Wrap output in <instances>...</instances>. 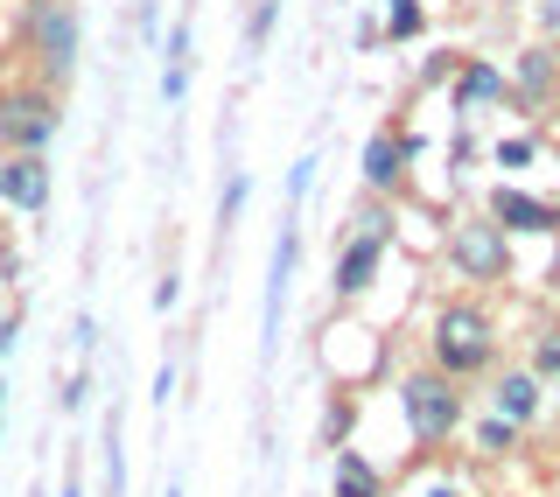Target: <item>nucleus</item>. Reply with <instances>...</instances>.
Masks as SVG:
<instances>
[{"instance_id":"obj_1","label":"nucleus","mask_w":560,"mask_h":497,"mask_svg":"<svg viewBox=\"0 0 560 497\" xmlns=\"http://www.w3.org/2000/svg\"><path fill=\"white\" fill-rule=\"evenodd\" d=\"M490 350H498V336H490V315H483V309L455 301V309L434 315V365H442L448 379H463V371H483Z\"/></svg>"},{"instance_id":"obj_2","label":"nucleus","mask_w":560,"mask_h":497,"mask_svg":"<svg viewBox=\"0 0 560 497\" xmlns=\"http://www.w3.org/2000/svg\"><path fill=\"white\" fill-rule=\"evenodd\" d=\"M57 140V99L43 84H22V92H0V148L8 154H43Z\"/></svg>"},{"instance_id":"obj_3","label":"nucleus","mask_w":560,"mask_h":497,"mask_svg":"<svg viewBox=\"0 0 560 497\" xmlns=\"http://www.w3.org/2000/svg\"><path fill=\"white\" fill-rule=\"evenodd\" d=\"M28 35H35V57H43V70L63 84L70 70H78V43H84L78 8H70V0H28Z\"/></svg>"},{"instance_id":"obj_4","label":"nucleus","mask_w":560,"mask_h":497,"mask_svg":"<svg viewBox=\"0 0 560 497\" xmlns=\"http://www.w3.org/2000/svg\"><path fill=\"white\" fill-rule=\"evenodd\" d=\"M399 406H407V428H413L420 441H448V435H455V420H463V400H455V393H448V379H434V371L407 379Z\"/></svg>"},{"instance_id":"obj_5","label":"nucleus","mask_w":560,"mask_h":497,"mask_svg":"<svg viewBox=\"0 0 560 497\" xmlns=\"http://www.w3.org/2000/svg\"><path fill=\"white\" fill-rule=\"evenodd\" d=\"M455 266H463V280H504L512 274V245H504L498 224H463V232L448 239Z\"/></svg>"},{"instance_id":"obj_6","label":"nucleus","mask_w":560,"mask_h":497,"mask_svg":"<svg viewBox=\"0 0 560 497\" xmlns=\"http://www.w3.org/2000/svg\"><path fill=\"white\" fill-rule=\"evenodd\" d=\"M0 204H14V210L49 204V162L43 154H8V162H0Z\"/></svg>"},{"instance_id":"obj_7","label":"nucleus","mask_w":560,"mask_h":497,"mask_svg":"<svg viewBox=\"0 0 560 497\" xmlns=\"http://www.w3.org/2000/svg\"><path fill=\"white\" fill-rule=\"evenodd\" d=\"M490 224L498 232H553L560 224V210L553 204H539V197H525V189H490Z\"/></svg>"},{"instance_id":"obj_8","label":"nucleus","mask_w":560,"mask_h":497,"mask_svg":"<svg viewBox=\"0 0 560 497\" xmlns=\"http://www.w3.org/2000/svg\"><path fill=\"white\" fill-rule=\"evenodd\" d=\"M378 259H385V239L358 232L337 253V294H364V288H372V274H378Z\"/></svg>"},{"instance_id":"obj_9","label":"nucleus","mask_w":560,"mask_h":497,"mask_svg":"<svg viewBox=\"0 0 560 497\" xmlns=\"http://www.w3.org/2000/svg\"><path fill=\"white\" fill-rule=\"evenodd\" d=\"M294 259H302V239H294V218H288V224H280V245H273V274H267V344L280 336V301H288Z\"/></svg>"},{"instance_id":"obj_10","label":"nucleus","mask_w":560,"mask_h":497,"mask_svg":"<svg viewBox=\"0 0 560 497\" xmlns=\"http://www.w3.org/2000/svg\"><path fill=\"white\" fill-rule=\"evenodd\" d=\"M407 175V140L399 134H372L364 140V189H393Z\"/></svg>"},{"instance_id":"obj_11","label":"nucleus","mask_w":560,"mask_h":497,"mask_svg":"<svg viewBox=\"0 0 560 497\" xmlns=\"http://www.w3.org/2000/svg\"><path fill=\"white\" fill-rule=\"evenodd\" d=\"M490 414L512 420V428H518V420H533L539 414V379H533V371H504V385L490 393Z\"/></svg>"},{"instance_id":"obj_12","label":"nucleus","mask_w":560,"mask_h":497,"mask_svg":"<svg viewBox=\"0 0 560 497\" xmlns=\"http://www.w3.org/2000/svg\"><path fill=\"white\" fill-rule=\"evenodd\" d=\"M498 92H504V70L498 63H469L463 84H455V105H463V113H477V105H490Z\"/></svg>"},{"instance_id":"obj_13","label":"nucleus","mask_w":560,"mask_h":497,"mask_svg":"<svg viewBox=\"0 0 560 497\" xmlns=\"http://www.w3.org/2000/svg\"><path fill=\"white\" fill-rule=\"evenodd\" d=\"M337 497H378V476L358 455H337Z\"/></svg>"},{"instance_id":"obj_14","label":"nucleus","mask_w":560,"mask_h":497,"mask_svg":"<svg viewBox=\"0 0 560 497\" xmlns=\"http://www.w3.org/2000/svg\"><path fill=\"white\" fill-rule=\"evenodd\" d=\"M273 22H280V0H253V14H245V49H267V35H273Z\"/></svg>"},{"instance_id":"obj_15","label":"nucleus","mask_w":560,"mask_h":497,"mask_svg":"<svg viewBox=\"0 0 560 497\" xmlns=\"http://www.w3.org/2000/svg\"><path fill=\"white\" fill-rule=\"evenodd\" d=\"M385 35H393V43H413L420 35V0H385Z\"/></svg>"},{"instance_id":"obj_16","label":"nucleus","mask_w":560,"mask_h":497,"mask_svg":"<svg viewBox=\"0 0 560 497\" xmlns=\"http://www.w3.org/2000/svg\"><path fill=\"white\" fill-rule=\"evenodd\" d=\"M245 189H253V183H245V169H232V183H224V197H218V224H224V232L238 224V210H245Z\"/></svg>"},{"instance_id":"obj_17","label":"nucleus","mask_w":560,"mask_h":497,"mask_svg":"<svg viewBox=\"0 0 560 497\" xmlns=\"http://www.w3.org/2000/svg\"><path fill=\"white\" fill-rule=\"evenodd\" d=\"M518 78H525V92H539V84L553 78V57L547 49H525V63H518Z\"/></svg>"},{"instance_id":"obj_18","label":"nucleus","mask_w":560,"mask_h":497,"mask_svg":"<svg viewBox=\"0 0 560 497\" xmlns=\"http://www.w3.org/2000/svg\"><path fill=\"white\" fill-rule=\"evenodd\" d=\"M533 365L547 371V379H560V330L553 336H539V350H533Z\"/></svg>"},{"instance_id":"obj_19","label":"nucleus","mask_w":560,"mask_h":497,"mask_svg":"<svg viewBox=\"0 0 560 497\" xmlns=\"http://www.w3.org/2000/svg\"><path fill=\"white\" fill-rule=\"evenodd\" d=\"M483 449H490V455H504V449H512V420H498V414H490V420H483Z\"/></svg>"},{"instance_id":"obj_20","label":"nucleus","mask_w":560,"mask_h":497,"mask_svg":"<svg viewBox=\"0 0 560 497\" xmlns=\"http://www.w3.org/2000/svg\"><path fill=\"white\" fill-rule=\"evenodd\" d=\"M343 435H350V406H329V420H323V441H329V449H337Z\"/></svg>"},{"instance_id":"obj_21","label":"nucleus","mask_w":560,"mask_h":497,"mask_svg":"<svg viewBox=\"0 0 560 497\" xmlns=\"http://www.w3.org/2000/svg\"><path fill=\"white\" fill-rule=\"evenodd\" d=\"M183 92H189V70H183V63H168V70H162V99L175 105V99H183Z\"/></svg>"},{"instance_id":"obj_22","label":"nucleus","mask_w":560,"mask_h":497,"mask_svg":"<svg viewBox=\"0 0 560 497\" xmlns=\"http://www.w3.org/2000/svg\"><path fill=\"white\" fill-rule=\"evenodd\" d=\"M168 63L189 70V22H175V35H168Z\"/></svg>"},{"instance_id":"obj_23","label":"nucleus","mask_w":560,"mask_h":497,"mask_svg":"<svg viewBox=\"0 0 560 497\" xmlns=\"http://www.w3.org/2000/svg\"><path fill=\"white\" fill-rule=\"evenodd\" d=\"M175 294H183V280H175V274H162V288H154V309L168 315V309H175Z\"/></svg>"},{"instance_id":"obj_24","label":"nucleus","mask_w":560,"mask_h":497,"mask_svg":"<svg viewBox=\"0 0 560 497\" xmlns=\"http://www.w3.org/2000/svg\"><path fill=\"white\" fill-rule=\"evenodd\" d=\"M498 162H512V169H518V162H533V140H504Z\"/></svg>"},{"instance_id":"obj_25","label":"nucleus","mask_w":560,"mask_h":497,"mask_svg":"<svg viewBox=\"0 0 560 497\" xmlns=\"http://www.w3.org/2000/svg\"><path fill=\"white\" fill-rule=\"evenodd\" d=\"M308 175H315V162H302V169H294V175H288V197H294V204H302V197H308Z\"/></svg>"},{"instance_id":"obj_26","label":"nucleus","mask_w":560,"mask_h":497,"mask_svg":"<svg viewBox=\"0 0 560 497\" xmlns=\"http://www.w3.org/2000/svg\"><path fill=\"white\" fill-rule=\"evenodd\" d=\"M14 344V315H0V350H8Z\"/></svg>"},{"instance_id":"obj_27","label":"nucleus","mask_w":560,"mask_h":497,"mask_svg":"<svg viewBox=\"0 0 560 497\" xmlns=\"http://www.w3.org/2000/svg\"><path fill=\"white\" fill-rule=\"evenodd\" d=\"M0 393H8V385H0Z\"/></svg>"}]
</instances>
